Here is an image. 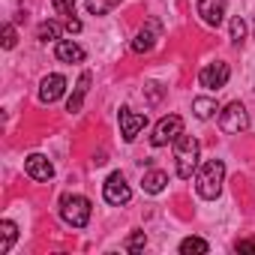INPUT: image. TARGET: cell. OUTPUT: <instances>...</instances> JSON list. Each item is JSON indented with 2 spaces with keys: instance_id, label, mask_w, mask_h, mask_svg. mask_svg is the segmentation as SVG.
<instances>
[{
  "instance_id": "cell-10",
  "label": "cell",
  "mask_w": 255,
  "mask_h": 255,
  "mask_svg": "<svg viewBox=\"0 0 255 255\" xmlns=\"http://www.w3.org/2000/svg\"><path fill=\"white\" fill-rule=\"evenodd\" d=\"M24 171H27V177H33V180H39V183H48V180L54 177V165H51V159L42 156V153H30V156L24 159Z\"/></svg>"
},
{
  "instance_id": "cell-4",
  "label": "cell",
  "mask_w": 255,
  "mask_h": 255,
  "mask_svg": "<svg viewBox=\"0 0 255 255\" xmlns=\"http://www.w3.org/2000/svg\"><path fill=\"white\" fill-rule=\"evenodd\" d=\"M180 135H183V117H177V114H165V117L153 126L150 144H153V147H165V144L177 141Z\"/></svg>"
},
{
  "instance_id": "cell-13",
  "label": "cell",
  "mask_w": 255,
  "mask_h": 255,
  "mask_svg": "<svg viewBox=\"0 0 255 255\" xmlns=\"http://www.w3.org/2000/svg\"><path fill=\"white\" fill-rule=\"evenodd\" d=\"M54 54H57V60H63V63H81V60H84V48H81L75 39H60V42L54 45Z\"/></svg>"
},
{
  "instance_id": "cell-24",
  "label": "cell",
  "mask_w": 255,
  "mask_h": 255,
  "mask_svg": "<svg viewBox=\"0 0 255 255\" xmlns=\"http://www.w3.org/2000/svg\"><path fill=\"white\" fill-rule=\"evenodd\" d=\"M18 36H15V27L12 24H3V48H15Z\"/></svg>"
},
{
  "instance_id": "cell-15",
  "label": "cell",
  "mask_w": 255,
  "mask_h": 255,
  "mask_svg": "<svg viewBox=\"0 0 255 255\" xmlns=\"http://www.w3.org/2000/svg\"><path fill=\"white\" fill-rule=\"evenodd\" d=\"M15 240H18V225L12 219H3L0 222V255H6Z\"/></svg>"
},
{
  "instance_id": "cell-5",
  "label": "cell",
  "mask_w": 255,
  "mask_h": 255,
  "mask_svg": "<svg viewBox=\"0 0 255 255\" xmlns=\"http://www.w3.org/2000/svg\"><path fill=\"white\" fill-rule=\"evenodd\" d=\"M219 126H222V132L228 135H240L246 132V126H249V114H246V105L243 102H228L219 114Z\"/></svg>"
},
{
  "instance_id": "cell-19",
  "label": "cell",
  "mask_w": 255,
  "mask_h": 255,
  "mask_svg": "<svg viewBox=\"0 0 255 255\" xmlns=\"http://www.w3.org/2000/svg\"><path fill=\"white\" fill-rule=\"evenodd\" d=\"M114 6H120V0H87V12L90 15H108Z\"/></svg>"
},
{
  "instance_id": "cell-1",
  "label": "cell",
  "mask_w": 255,
  "mask_h": 255,
  "mask_svg": "<svg viewBox=\"0 0 255 255\" xmlns=\"http://www.w3.org/2000/svg\"><path fill=\"white\" fill-rule=\"evenodd\" d=\"M222 180H225V162L222 159H207L195 174V189H198L201 198L213 201L222 192Z\"/></svg>"
},
{
  "instance_id": "cell-7",
  "label": "cell",
  "mask_w": 255,
  "mask_h": 255,
  "mask_svg": "<svg viewBox=\"0 0 255 255\" xmlns=\"http://www.w3.org/2000/svg\"><path fill=\"white\" fill-rule=\"evenodd\" d=\"M228 75H231L228 63L213 60V63H207V66L198 72V81H201V87H207V90H219V87L228 84Z\"/></svg>"
},
{
  "instance_id": "cell-12",
  "label": "cell",
  "mask_w": 255,
  "mask_h": 255,
  "mask_svg": "<svg viewBox=\"0 0 255 255\" xmlns=\"http://www.w3.org/2000/svg\"><path fill=\"white\" fill-rule=\"evenodd\" d=\"M225 0H198V15L207 27H219L225 18Z\"/></svg>"
},
{
  "instance_id": "cell-18",
  "label": "cell",
  "mask_w": 255,
  "mask_h": 255,
  "mask_svg": "<svg viewBox=\"0 0 255 255\" xmlns=\"http://www.w3.org/2000/svg\"><path fill=\"white\" fill-rule=\"evenodd\" d=\"M180 252L183 255H192V252L204 255V252H210V243L201 240V237H186V240H180Z\"/></svg>"
},
{
  "instance_id": "cell-11",
  "label": "cell",
  "mask_w": 255,
  "mask_h": 255,
  "mask_svg": "<svg viewBox=\"0 0 255 255\" xmlns=\"http://www.w3.org/2000/svg\"><path fill=\"white\" fill-rule=\"evenodd\" d=\"M63 90H66V78L57 75V72H51V75H45L42 84H39V102L51 105V102H57V99L63 96Z\"/></svg>"
},
{
  "instance_id": "cell-8",
  "label": "cell",
  "mask_w": 255,
  "mask_h": 255,
  "mask_svg": "<svg viewBox=\"0 0 255 255\" xmlns=\"http://www.w3.org/2000/svg\"><path fill=\"white\" fill-rule=\"evenodd\" d=\"M159 36H162V24H159L156 18H150V21L135 33V39H132V51H138V54L153 51V48H156V42H159Z\"/></svg>"
},
{
  "instance_id": "cell-14",
  "label": "cell",
  "mask_w": 255,
  "mask_h": 255,
  "mask_svg": "<svg viewBox=\"0 0 255 255\" xmlns=\"http://www.w3.org/2000/svg\"><path fill=\"white\" fill-rule=\"evenodd\" d=\"M165 183H168V174H165V171H159V168H153V171H147V174H144L141 189H144L147 195H159V192L165 189Z\"/></svg>"
},
{
  "instance_id": "cell-22",
  "label": "cell",
  "mask_w": 255,
  "mask_h": 255,
  "mask_svg": "<svg viewBox=\"0 0 255 255\" xmlns=\"http://www.w3.org/2000/svg\"><path fill=\"white\" fill-rule=\"evenodd\" d=\"M147 246V237H144V231H135L129 240H126V252H141Z\"/></svg>"
},
{
  "instance_id": "cell-9",
  "label": "cell",
  "mask_w": 255,
  "mask_h": 255,
  "mask_svg": "<svg viewBox=\"0 0 255 255\" xmlns=\"http://www.w3.org/2000/svg\"><path fill=\"white\" fill-rule=\"evenodd\" d=\"M144 126H147V114H138V111H129V108H120V132H123V141H135Z\"/></svg>"
},
{
  "instance_id": "cell-23",
  "label": "cell",
  "mask_w": 255,
  "mask_h": 255,
  "mask_svg": "<svg viewBox=\"0 0 255 255\" xmlns=\"http://www.w3.org/2000/svg\"><path fill=\"white\" fill-rule=\"evenodd\" d=\"M246 36V21L237 15V18H231V42H237L240 45V39Z\"/></svg>"
},
{
  "instance_id": "cell-17",
  "label": "cell",
  "mask_w": 255,
  "mask_h": 255,
  "mask_svg": "<svg viewBox=\"0 0 255 255\" xmlns=\"http://www.w3.org/2000/svg\"><path fill=\"white\" fill-rule=\"evenodd\" d=\"M192 111H195L198 120H210V117L219 111V105H216V99H210V96H198V99H192Z\"/></svg>"
},
{
  "instance_id": "cell-26",
  "label": "cell",
  "mask_w": 255,
  "mask_h": 255,
  "mask_svg": "<svg viewBox=\"0 0 255 255\" xmlns=\"http://www.w3.org/2000/svg\"><path fill=\"white\" fill-rule=\"evenodd\" d=\"M66 30H69V33H81V21H78L75 15H69V18H66Z\"/></svg>"
},
{
  "instance_id": "cell-20",
  "label": "cell",
  "mask_w": 255,
  "mask_h": 255,
  "mask_svg": "<svg viewBox=\"0 0 255 255\" xmlns=\"http://www.w3.org/2000/svg\"><path fill=\"white\" fill-rule=\"evenodd\" d=\"M36 36H39L42 42H51V39H60V24H57V21H42V24L36 27Z\"/></svg>"
},
{
  "instance_id": "cell-6",
  "label": "cell",
  "mask_w": 255,
  "mask_h": 255,
  "mask_svg": "<svg viewBox=\"0 0 255 255\" xmlns=\"http://www.w3.org/2000/svg\"><path fill=\"white\" fill-rule=\"evenodd\" d=\"M102 195H105V201L108 204H126L132 198V189H129V183H126V177L120 174V171H114L108 180H105V186H102Z\"/></svg>"
},
{
  "instance_id": "cell-3",
  "label": "cell",
  "mask_w": 255,
  "mask_h": 255,
  "mask_svg": "<svg viewBox=\"0 0 255 255\" xmlns=\"http://www.w3.org/2000/svg\"><path fill=\"white\" fill-rule=\"evenodd\" d=\"M90 213H93V207H90V201H87L84 195L66 192V195L60 198V216H63L66 225H72V228H84V225L90 222Z\"/></svg>"
},
{
  "instance_id": "cell-2",
  "label": "cell",
  "mask_w": 255,
  "mask_h": 255,
  "mask_svg": "<svg viewBox=\"0 0 255 255\" xmlns=\"http://www.w3.org/2000/svg\"><path fill=\"white\" fill-rule=\"evenodd\" d=\"M198 150H201V144H198V138H192V135H180V138L174 141L177 177L189 180V177L195 174V168H198Z\"/></svg>"
},
{
  "instance_id": "cell-16",
  "label": "cell",
  "mask_w": 255,
  "mask_h": 255,
  "mask_svg": "<svg viewBox=\"0 0 255 255\" xmlns=\"http://www.w3.org/2000/svg\"><path fill=\"white\" fill-rule=\"evenodd\" d=\"M87 87H90V72H81V78H78V84H75V93L69 96V102H66V111H81V102H84V93H87Z\"/></svg>"
},
{
  "instance_id": "cell-25",
  "label": "cell",
  "mask_w": 255,
  "mask_h": 255,
  "mask_svg": "<svg viewBox=\"0 0 255 255\" xmlns=\"http://www.w3.org/2000/svg\"><path fill=\"white\" fill-rule=\"evenodd\" d=\"M237 252H255V237H246V240H237V246H234Z\"/></svg>"
},
{
  "instance_id": "cell-21",
  "label": "cell",
  "mask_w": 255,
  "mask_h": 255,
  "mask_svg": "<svg viewBox=\"0 0 255 255\" xmlns=\"http://www.w3.org/2000/svg\"><path fill=\"white\" fill-rule=\"evenodd\" d=\"M51 6H54V12L63 15V18L75 15V0H51Z\"/></svg>"
}]
</instances>
